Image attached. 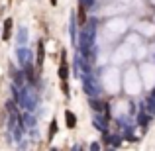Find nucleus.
Returning a JSON list of instances; mask_svg holds the SVG:
<instances>
[{
    "mask_svg": "<svg viewBox=\"0 0 155 151\" xmlns=\"http://www.w3.org/2000/svg\"><path fill=\"white\" fill-rule=\"evenodd\" d=\"M84 20H87V16H84V6L79 4V24H81V26L84 24Z\"/></svg>",
    "mask_w": 155,
    "mask_h": 151,
    "instance_id": "f257e3e1",
    "label": "nucleus"
},
{
    "mask_svg": "<svg viewBox=\"0 0 155 151\" xmlns=\"http://www.w3.org/2000/svg\"><path fill=\"white\" fill-rule=\"evenodd\" d=\"M10 28H12V20H6V24H4V39L10 38Z\"/></svg>",
    "mask_w": 155,
    "mask_h": 151,
    "instance_id": "f03ea898",
    "label": "nucleus"
},
{
    "mask_svg": "<svg viewBox=\"0 0 155 151\" xmlns=\"http://www.w3.org/2000/svg\"><path fill=\"white\" fill-rule=\"evenodd\" d=\"M65 116H67V126H69V128H75V116H73V114L71 112H67V114H65Z\"/></svg>",
    "mask_w": 155,
    "mask_h": 151,
    "instance_id": "7ed1b4c3",
    "label": "nucleus"
},
{
    "mask_svg": "<svg viewBox=\"0 0 155 151\" xmlns=\"http://www.w3.org/2000/svg\"><path fill=\"white\" fill-rule=\"evenodd\" d=\"M59 75H61V80H67V65H61V69H59Z\"/></svg>",
    "mask_w": 155,
    "mask_h": 151,
    "instance_id": "20e7f679",
    "label": "nucleus"
},
{
    "mask_svg": "<svg viewBox=\"0 0 155 151\" xmlns=\"http://www.w3.org/2000/svg\"><path fill=\"white\" fill-rule=\"evenodd\" d=\"M38 59H39V61H38V63H39V65H41V61H43V45H41V43H39V51H38Z\"/></svg>",
    "mask_w": 155,
    "mask_h": 151,
    "instance_id": "39448f33",
    "label": "nucleus"
},
{
    "mask_svg": "<svg viewBox=\"0 0 155 151\" xmlns=\"http://www.w3.org/2000/svg\"><path fill=\"white\" fill-rule=\"evenodd\" d=\"M51 4H57V0H51Z\"/></svg>",
    "mask_w": 155,
    "mask_h": 151,
    "instance_id": "423d86ee",
    "label": "nucleus"
}]
</instances>
